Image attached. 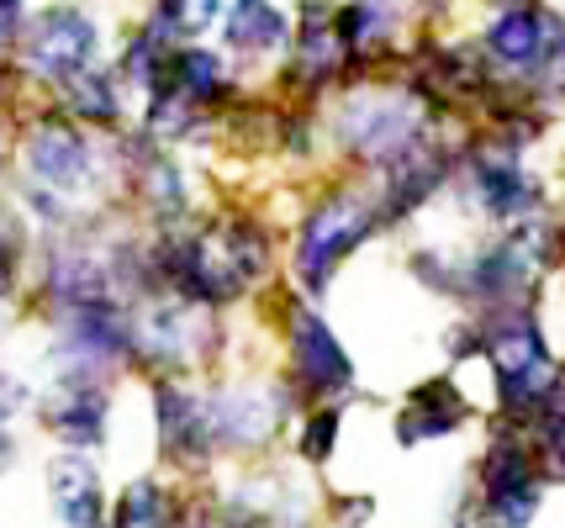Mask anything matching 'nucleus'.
Listing matches in <instances>:
<instances>
[{"label": "nucleus", "mask_w": 565, "mask_h": 528, "mask_svg": "<svg viewBox=\"0 0 565 528\" xmlns=\"http://www.w3.org/2000/svg\"><path fill=\"white\" fill-rule=\"evenodd\" d=\"M22 170L26 185H43L53 196H85L100 185V149H96V132L90 127L70 122L58 106L32 117L22 132Z\"/></svg>", "instance_id": "nucleus-6"}, {"label": "nucleus", "mask_w": 565, "mask_h": 528, "mask_svg": "<svg viewBox=\"0 0 565 528\" xmlns=\"http://www.w3.org/2000/svg\"><path fill=\"white\" fill-rule=\"evenodd\" d=\"M22 26H26V0H0V58L17 49Z\"/></svg>", "instance_id": "nucleus-27"}, {"label": "nucleus", "mask_w": 565, "mask_h": 528, "mask_svg": "<svg viewBox=\"0 0 565 528\" xmlns=\"http://www.w3.org/2000/svg\"><path fill=\"white\" fill-rule=\"evenodd\" d=\"M476 338H481V359L492 365L497 376L502 412L513 423H540L544 402L555 391V376H561V359L550 354V338H544L540 317H534V302L476 312Z\"/></svg>", "instance_id": "nucleus-1"}, {"label": "nucleus", "mask_w": 565, "mask_h": 528, "mask_svg": "<svg viewBox=\"0 0 565 528\" xmlns=\"http://www.w3.org/2000/svg\"><path fill=\"white\" fill-rule=\"evenodd\" d=\"M333 26H339V37H344L349 69H354V64L381 58V53L392 49L396 6L392 0H339V6H333Z\"/></svg>", "instance_id": "nucleus-19"}, {"label": "nucleus", "mask_w": 565, "mask_h": 528, "mask_svg": "<svg viewBox=\"0 0 565 528\" xmlns=\"http://www.w3.org/2000/svg\"><path fill=\"white\" fill-rule=\"evenodd\" d=\"M540 450H544L550 476L565 481V423H540Z\"/></svg>", "instance_id": "nucleus-28"}, {"label": "nucleus", "mask_w": 565, "mask_h": 528, "mask_svg": "<svg viewBox=\"0 0 565 528\" xmlns=\"http://www.w3.org/2000/svg\"><path fill=\"white\" fill-rule=\"evenodd\" d=\"M466 418H470V397L449 376H434V380H423L418 391L407 397V407L396 412V439L413 450V444H423V439L455 433Z\"/></svg>", "instance_id": "nucleus-15"}, {"label": "nucleus", "mask_w": 565, "mask_h": 528, "mask_svg": "<svg viewBox=\"0 0 565 528\" xmlns=\"http://www.w3.org/2000/svg\"><path fill=\"white\" fill-rule=\"evenodd\" d=\"M17 460V439H11V423H0V471H11Z\"/></svg>", "instance_id": "nucleus-31"}, {"label": "nucleus", "mask_w": 565, "mask_h": 528, "mask_svg": "<svg viewBox=\"0 0 565 528\" xmlns=\"http://www.w3.org/2000/svg\"><path fill=\"white\" fill-rule=\"evenodd\" d=\"M466 164V180L476 191V206L502 227H523V223H540L544 217V185L529 175L523 164V149L513 143H476V149L460 159Z\"/></svg>", "instance_id": "nucleus-7"}, {"label": "nucleus", "mask_w": 565, "mask_h": 528, "mask_svg": "<svg viewBox=\"0 0 565 528\" xmlns=\"http://www.w3.org/2000/svg\"><path fill=\"white\" fill-rule=\"evenodd\" d=\"M381 202L365 191H333L322 202L307 206V217L296 223V244H291V270H296V291L322 297L333 276L344 270L349 254H360V244H370V233H381Z\"/></svg>", "instance_id": "nucleus-3"}, {"label": "nucleus", "mask_w": 565, "mask_h": 528, "mask_svg": "<svg viewBox=\"0 0 565 528\" xmlns=\"http://www.w3.org/2000/svg\"><path fill=\"white\" fill-rule=\"evenodd\" d=\"M339 433H344V407H333V402L312 407V412L301 418V433H296V454H301L307 465H328L333 450H339Z\"/></svg>", "instance_id": "nucleus-24"}, {"label": "nucleus", "mask_w": 565, "mask_h": 528, "mask_svg": "<svg viewBox=\"0 0 565 528\" xmlns=\"http://www.w3.org/2000/svg\"><path fill=\"white\" fill-rule=\"evenodd\" d=\"M540 492L544 486H529V492H508V497H492V503H481V528H529L534 524V513H540Z\"/></svg>", "instance_id": "nucleus-26"}, {"label": "nucleus", "mask_w": 565, "mask_h": 528, "mask_svg": "<svg viewBox=\"0 0 565 528\" xmlns=\"http://www.w3.org/2000/svg\"><path fill=\"white\" fill-rule=\"evenodd\" d=\"M164 79H170L180 96H191L196 106H206L212 117H222V106L238 96L227 58H222L217 49H201V43H180V49L170 53V75Z\"/></svg>", "instance_id": "nucleus-18"}, {"label": "nucleus", "mask_w": 565, "mask_h": 528, "mask_svg": "<svg viewBox=\"0 0 565 528\" xmlns=\"http://www.w3.org/2000/svg\"><path fill=\"white\" fill-rule=\"evenodd\" d=\"M529 486H544L540 481V450L523 439V433H497L487 454H481V503L492 497H508V492H529Z\"/></svg>", "instance_id": "nucleus-20"}, {"label": "nucleus", "mask_w": 565, "mask_h": 528, "mask_svg": "<svg viewBox=\"0 0 565 528\" xmlns=\"http://www.w3.org/2000/svg\"><path fill=\"white\" fill-rule=\"evenodd\" d=\"M544 32H550V11H540L534 0H502V11L481 32V58L497 64L508 79H529L540 64Z\"/></svg>", "instance_id": "nucleus-13"}, {"label": "nucleus", "mask_w": 565, "mask_h": 528, "mask_svg": "<svg viewBox=\"0 0 565 528\" xmlns=\"http://www.w3.org/2000/svg\"><path fill=\"white\" fill-rule=\"evenodd\" d=\"M153 428H159V450L174 465H206L212 444V418H206V391L185 386L180 376H153Z\"/></svg>", "instance_id": "nucleus-11"}, {"label": "nucleus", "mask_w": 565, "mask_h": 528, "mask_svg": "<svg viewBox=\"0 0 565 528\" xmlns=\"http://www.w3.org/2000/svg\"><path fill=\"white\" fill-rule=\"evenodd\" d=\"M127 90L117 69H106V64H90V69H79L74 79L58 85V111L70 117V122L90 127V132H117L127 117Z\"/></svg>", "instance_id": "nucleus-16"}, {"label": "nucleus", "mask_w": 565, "mask_h": 528, "mask_svg": "<svg viewBox=\"0 0 565 528\" xmlns=\"http://www.w3.org/2000/svg\"><path fill=\"white\" fill-rule=\"evenodd\" d=\"M286 349H291V391L333 402V397H344L354 386L349 349L307 302H291V312H286Z\"/></svg>", "instance_id": "nucleus-9"}, {"label": "nucleus", "mask_w": 565, "mask_h": 528, "mask_svg": "<svg viewBox=\"0 0 565 528\" xmlns=\"http://www.w3.org/2000/svg\"><path fill=\"white\" fill-rule=\"evenodd\" d=\"M49 503L70 528H106V492L90 454L64 450L49 460Z\"/></svg>", "instance_id": "nucleus-14"}, {"label": "nucleus", "mask_w": 565, "mask_h": 528, "mask_svg": "<svg viewBox=\"0 0 565 528\" xmlns=\"http://www.w3.org/2000/svg\"><path fill=\"white\" fill-rule=\"evenodd\" d=\"M26 244H32V233H26L22 212L11 202H0V302H11V297L22 291Z\"/></svg>", "instance_id": "nucleus-23"}, {"label": "nucleus", "mask_w": 565, "mask_h": 528, "mask_svg": "<svg viewBox=\"0 0 565 528\" xmlns=\"http://www.w3.org/2000/svg\"><path fill=\"white\" fill-rule=\"evenodd\" d=\"M26 402H32V391H26L17 376H6V370H0V423H11Z\"/></svg>", "instance_id": "nucleus-29"}, {"label": "nucleus", "mask_w": 565, "mask_h": 528, "mask_svg": "<svg viewBox=\"0 0 565 528\" xmlns=\"http://www.w3.org/2000/svg\"><path fill=\"white\" fill-rule=\"evenodd\" d=\"M222 43L238 58H270L291 49V17L275 0H227L222 6Z\"/></svg>", "instance_id": "nucleus-17"}, {"label": "nucleus", "mask_w": 565, "mask_h": 528, "mask_svg": "<svg viewBox=\"0 0 565 528\" xmlns=\"http://www.w3.org/2000/svg\"><path fill=\"white\" fill-rule=\"evenodd\" d=\"M100 64V22L85 6H43L38 17H26L22 37H17V75L38 79L58 90L64 79H74L79 69Z\"/></svg>", "instance_id": "nucleus-5"}, {"label": "nucleus", "mask_w": 565, "mask_h": 528, "mask_svg": "<svg viewBox=\"0 0 565 528\" xmlns=\"http://www.w3.org/2000/svg\"><path fill=\"white\" fill-rule=\"evenodd\" d=\"M523 85H540L544 96H565V17H550V32H544L540 64Z\"/></svg>", "instance_id": "nucleus-25"}, {"label": "nucleus", "mask_w": 565, "mask_h": 528, "mask_svg": "<svg viewBox=\"0 0 565 528\" xmlns=\"http://www.w3.org/2000/svg\"><path fill=\"white\" fill-rule=\"evenodd\" d=\"M222 6L227 0H153L148 22L138 32H148L164 49H180V43H196L201 32H212L222 22Z\"/></svg>", "instance_id": "nucleus-21"}, {"label": "nucleus", "mask_w": 565, "mask_h": 528, "mask_svg": "<svg viewBox=\"0 0 565 528\" xmlns=\"http://www.w3.org/2000/svg\"><path fill=\"white\" fill-rule=\"evenodd\" d=\"M291 49V85H301V90H322V85H339L349 75L344 37L333 26V0H301Z\"/></svg>", "instance_id": "nucleus-12"}, {"label": "nucleus", "mask_w": 565, "mask_h": 528, "mask_svg": "<svg viewBox=\"0 0 565 528\" xmlns=\"http://www.w3.org/2000/svg\"><path fill=\"white\" fill-rule=\"evenodd\" d=\"M296 391L280 380H238V386H217L206 397V418H212V444L217 450H265L275 433L291 418Z\"/></svg>", "instance_id": "nucleus-8"}, {"label": "nucleus", "mask_w": 565, "mask_h": 528, "mask_svg": "<svg viewBox=\"0 0 565 528\" xmlns=\"http://www.w3.org/2000/svg\"><path fill=\"white\" fill-rule=\"evenodd\" d=\"M43 428L64 450L90 454L106 444L111 428V391L100 376H53L49 397H43Z\"/></svg>", "instance_id": "nucleus-10"}, {"label": "nucleus", "mask_w": 565, "mask_h": 528, "mask_svg": "<svg viewBox=\"0 0 565 528\" xmlns=\"http://www.w3.org/2000/svg\"><path fill=\"white\" fill-rule=\"evenodd\" d=\"M106 528H174V497L153 476L132 481L122 497H117Z\"/></svg>", "instance_id": "nucleus-22"}, {"label": "nucleus", "mask_w": 565, "mask_h": 528, "mask_svg": "<svg viewBox=\"0 0 565 528\" xmlns=\"http://www.w3.org/2000/svg\"><path fill=\"white\" fill-rule=\"evenodd\" d=\"M222 344L212 306L180 302V297H143L132 302V365H148L153 376H185L206 365Z\"/></svg>", "instance_id": "nucleus-4"}, {"label": "nucleus", "mask_w": 565, "mask_h": 528, "mask_svg": "<svg viewBox=\"0 0 565 528\" xmlns=\"http://www.w3.org/2000/svg\"><path fill=\"white\" fill-rule=\"evenodd\" d=\"M434 101L418 85H354L333 111V132L365 170L392 164L402 149L434 132Z\"/></svg>", "instance_id": "nucleus-2"}, {"label": "nucleus", "mask_w": 565, "mask_h": 528, "mask_svg": "<svg viewBox=\"0 0 565 528\" xmlns=\"http://www.w3.org/2000/svg\"><path fill=\"white\" fill-rule=\"evenodd\" d=\"M540 423H565V365H561V376H555V391H550V402H544Z\"/></svg>", "instance_id": "nucleus-30"}]
</instances>
